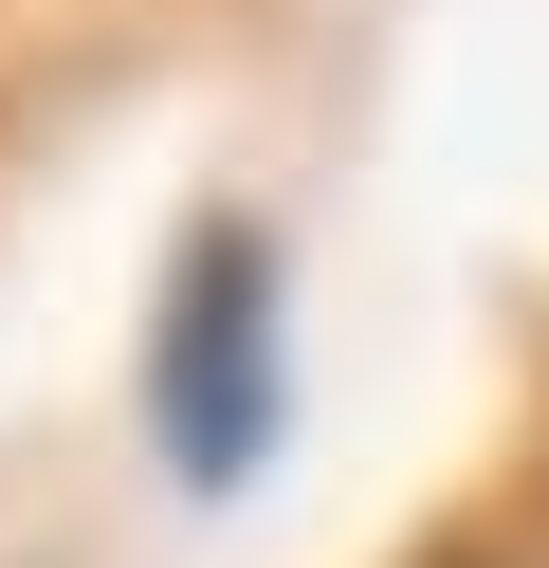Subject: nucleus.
Listing matches in <instances>:
<instances>
[{
	"label": "nucleus",
	"instance_id": "f257e3e1",
	"mask_svg": "<svg viewBox=\"0 0 549 568\" xmlns=\"http://www.w3.org/2000/svg\"><path fill=\"white\" fill-rule=\"evenodd\" d=\"M146 422H165L183 495H238L293 422V348H275V239L256 221H183L165 312H146Z\"/></svg>",
	"mask_w": 549,
	"mask_h": 568
}]
</instances>
